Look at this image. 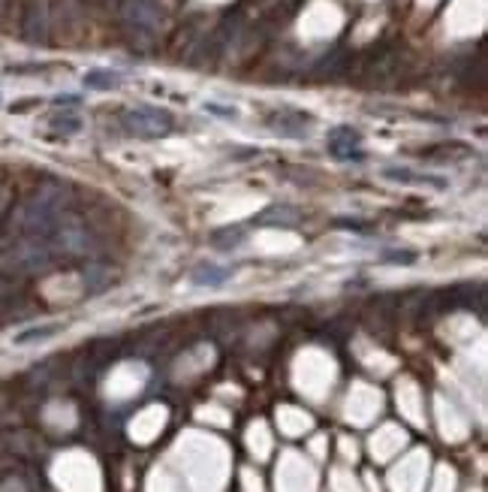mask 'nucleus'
Instances as JSON below:
<instances>
[{
  "instance_id": "nucleus-1",
  "label": "nucleus",
  "mask_w": 488,
  "mask_h": 492,
  "mask_svg": "<svg viewBox=\"0 0 488 492\" xmlns=\"http://www.w3.org/2000/svg\"><path fill=\"white\" fill-rule=\"evenodd\" d=\"M124 124L127 130L136 136H145V140H157L172 130V115L166 109H154V106H139L124 112Z\"/></svg>"
},
{
  "instance_id": "nucleus-2",
  "label": "nucleus",
  "mask_w": 488,
  "mask_h": 492,
  "mask_svg": "<svg viewBox=\"0 0 488 492\" xmlns=\"http://www.w3.org/2000/svg\"><path fill=\"white\" fill-rule=\"evenodd\" d=\"M329 155L338 157V160H362L365 151H362V136H359L356 127H335L329 133Z\"/></svg>"
},
{
  "instance_id": "nucleus-3",
  "label": "nucleus",
  "mask_w": 488,
  "mask_h": 492,
  "mask_svg": "<svg viewBox=\"0 0 488 492\" xmlns=\"http://www.w3.org/2000/svg\"><path fill=\"white\" fill-rule=\"evenodd\" d=\"M268 124L275 127V133H284V136H292V140H302L307 133L304 127L311 124V118L302 115V112H292V109H284V112H275Z\"/></svg>"
},
{
  "instance_id": "nucleus-4",
  "label": "nucleus",
  "mask_w": 488,
  "mask_h": 492,
  "mask_svg": "<svg viewBox=\"0 0 488 492\" xmlns=\"http://www.w3.org/2000/svg\"><path fill=\"white\" fill-rule=\"evenodd\" d=\"M229 275H233V269H226V266H217V263H199V266L190 272V281H193L196 287H223L229 281Z\"/></svg>"
},
{
  "instance_id": "nucleus-5",
  "label": "nucleus",
  "mask_w": 488,
  "mask_h": 492,
  "mask_svg": "<svg viewBox=\"0 0 488 492\" xmlns=\"http://www.w3.org/2000/svg\"><path fill=\"white\" fill-rule=\"evenodd\" d=\"M124 16H127V21H133L136 28H154V21H157V6H154L151 0H127Z\"/></svg>"
},
{
  "instance_id": "nucleus-6",
  "label": "nucleus",
  "mask_w": 488,
  "mask_h": 492,
  "mask_svg": "<svg viewBox=\"0 0 488 492\" xmlns=\"http://www.w3.org/2000/svg\"><path fill=\"white\" fill-rule=\"evenodd\" d=\"M383 175L392 182H401V184H434V187H446L443 179H437V175H422V172H413L407 167H389L383 169Z\"/></svg>"
},
{
  "instance_id": "nucleus-7",
  "label": "nucleus",
  "mask_w": 488,
  "mask_h": 492,
  "mask_svg": "<svg viewBox=\"0 0 488 492\" xmlns=\"http://www.w3.org/2000/svg\"><path fill=\"white\" fill-rule=\"evenodd\" d=\"M63 330V323H40V326H31V330H21L16 335V345H36V342H46V338H55Z\"/></svg>"
},
{
  "instance_id": "nucleus-8",
  "label": "nucleus",
  "mask_w": 488,
  "mask_h": 492,
  "mask_svg": "<svg viewBox=\"0 0 488 492\" xmlns=\"http://www.w3.org/2000/svg\"><path fill=\"white\" fill-rule=\"evenodd\" d=\"M118 82H121V75L112 70H87L85 73V85L94 88V91H112Z\"/></svg>"
},
{
  "instance_id": "nucleus-9",
  "label": "nucleus",
  "mask_w": 488,
  "mask_h": 492,
  "mask_svg": "<svg viewBox=\"0 0 488 492\" xmlns=\"http://www.w3.org/2000/svg\"><path fill=\"white\" fill-rule=\"evenodd\" d=\"M51 127L63 130V133H79L82 130V121L75 118V115H55V118H51Z\"/></svg>"
},
{
  "instance_id": "nucleus-10",
  "label": "nucleus",
  "mask_w": 488,
  "mask_h": 492,
  "mask_svg": "<svg viewBox=\"0 0 488 492\" xmlns=\"http://www.w3.org/2000/svg\"><path fill=\"white\" fill-rule=\"evenodd\" d=\"M205 112H211V115H217V118H235L238 115L233 106H221V103H205Z\"/></svg>"
},
{
  "instance_id": "nucleus-11",
  "label": "nucleus",
  "mask_w": 488,
  "mask_h": 492,
  "mask_svg": "<svg viewBox=\"0 0 488 492\" xmlns=\"http://www.w3.org/2000/svg\"><path fill=\"white\" fill-rule=\"evenodd\" d=\"M386 263H404V266H410V263H416V254L413 251H392V254H386Z\"/></svg>"
}]
</instances>
